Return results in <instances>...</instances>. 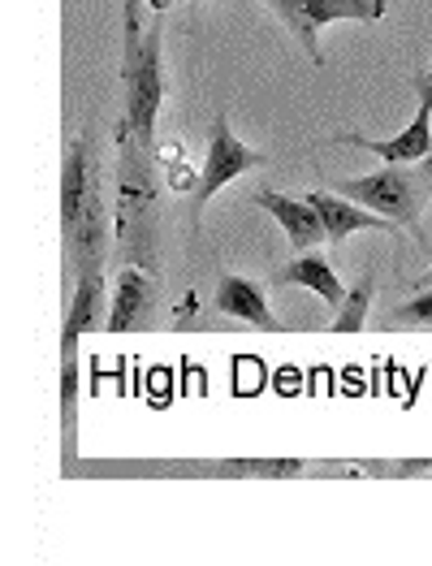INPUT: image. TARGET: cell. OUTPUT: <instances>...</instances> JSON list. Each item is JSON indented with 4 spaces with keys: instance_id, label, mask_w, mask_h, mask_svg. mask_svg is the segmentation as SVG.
<instances>
[{
    "instance_id": "cell-2",
    "label": "cell",
    "mask_w": 432,
    "mask_h": 566,
    "mask_svg": "<svg viewBox=\"0 0 432 566\" xmlns=\"http://www.w3.org/2000/svg\"><path fill=\"white\" fill-rule=\"evenodd\" d=\"M156 151L122 130L117 165V264L156 269Z\"/></svg>"
},
{
    "instance_id": "cell-4",
    "label": "cell",
    "mask_w": 432,
    "mask_h": 566,
    "mask_svg": "<svg viewBox=\"0 0 432 566\" xmlns=\"http://www.w3.org/2000/svg\"><path fill=\"white\" fill-rule=\"evenodd\" d=\"M282 22L289 27V35L303 44L312 65H325L320 52V31L329 22H381L389 13V0H264Z\"/></svg>"
},
{
    "instance_id": "cell-8",
    "label": "cell",
    "mask_w": 432,
    "mask_h": 566,
    "mask_svg": "<svg viewBox=\"0 0 432 566\" xmlns=\"http://www.w3.org/2000/svg\"><path fill=\"white\" fill-rule=\"evenodd\" d=\"M156 307V282L144 264H122L113 282V307H108V333H135L151 325Z\"/></svg>"
},
{
    "instance_id": "cell-5",
    "label": "cell",
    "mask_w": 432,
    "mask_h": 566,
    "mask_svg": "<svg viewBox=\"0 0 432 566\" xmlns=\"http://www.w3.org/2000/svg\"><path fill=\"white\" fill-rule=\"evenodd\" d=\"M260 165H264V156H260L255 147H246V143L230 130V113L217 108V117H212V135H208V156H203V165H199V187H194V195H191L194 230H199V221H203L208 199H212L221 187H230L234 178L251 174V169H260Z\"/></svg>"
},
{
    "instance_id": "cell-11",
    "label": "cell",
    "mask_w": 432,
    "mask_h": 566,
    "mask_svg": "<svg viewBox=\"0 0 432 566\" xmlns=\"http://www.w3.org/2000/svg\"><path fill=\"white\" fill-rule=\"evenodd\" d=\"M307 199L316 203V212H320V221H325V234H329L334 247H341L350 234H363V230L398 234L393 221H384L381 212H372V208H363V203H355V199H346V195H337V190H307Z\"/></svg>"
},
{
    "instance_id": "cell-16",
    "label": "cell",
    "mask_w": 432,
    "mask_h": 566,
    "mask_svg": "<svg viewBox=\"0 0 432 566\" xmlns=\"http://www.w3.org/2000/svg\"><path fill=\"white\" fill-rule=\"evenodd\" d=\"M74 416H78V355L61 350V428H65V459L74 454Z\"/></svg>"
},
{
    "instance_id": "cell-1",
    "label": "cell",
    "mask_w": 432,
    "mask_h": 566,
    "mask_svg": "<svg viewBox=\"0 0 432 566\" xmlns=\"http://www.w3.org/2000/svg\"><path fill=\"white\" fill-rule=\"evenodd\" d=\"M126 44H122V87H126V135L156 151V117L165 104V31L160 22L139 35V0H122Z\"/></svg>"
},
{
    "instance_id": "cell-3",
    "label": "cell",
    "mask_w": 432,
    "mask_h": 566,
    "mask_svg": "<svg viewBox=\"0 0 432 566\" xmlns=\"http://www.w3.org/2000/svg\"><path fill=\"white\" fill-rule=\"evenodd\" d=\"M334 190L381 212L398 230H420V217L432 199L424 169H411V165H389V169L368 174V178H341V182H334Z\"/></svg>"
},
{
    "instance_id": "cell-13",
    "label": "cell",
    "mask_w": 432,
    "mask_h": 566,
    "mask_svg": "<svg viewBox=\"0 0 432 566\" xmlns=\"http://www.w3.org/2000/svg\"><path fill=\"white\" fill-rule=\"evenodd\" d=\"M268 285H273V290H289V285L316 290L329 307H341V303H346V285L337 282V269L325 255H316V251H298L289 264H277Z\"/></svg>"
},
{
    "instance_id": "cell-19",
    "label": "cell",
    "mask_w": 432,
    "mask_h": 566,
    "mask_svg": "<svg viewBox=\"0 0 432 566\" xmlns=\"http://www.w3.org/2000/svg\"><path fill=\"white\" fill-rule=\"evenodd\" d=\"M420 169H424V178H429V187H432V147H429V156L420 160Z\"/></svg>"
},
{
    "instance_id": "cell-14",
    "label": "cell",
    "mask_w": 432,
    "mask_h": 566,
    "mask_svg": "<svg viewBox=\"0 0 432 566\" xmlns=\"http://www.w3.org/2000/svg\"><path fill=\"white\" fill-rule=\"evenodd\" d=\"M65 251H70V260H74V273H83V269H104V251H108V208H104V187L92 190L78 230L65 238Z\"/></svg>"
},
{
    "instance_id": "cell-20",
    "label": "cell",
    "mask_w": 432,
    "mask_h": 566,
    "mask_svg": "<svg viewBox=\"0 0 432 566\" xmlns=\"http://www.w3.org/2000/svg\"><path fill=\"white\" fill-rule=\"evenodd\" d=\"M415 290H432V269L424 273V277H420V285H415Z\"/></svg>"
},
{
    "instance_id": "cell-18",
    "label": "cell",
    "mask_w": 432,
    "mask_h": 566,
    "mask_svg": "<svg viewBox=\"0 0 432 566\" xmlns=\"http://www.w3.org/2000/svg\"><path fill=\"white\" fill-rule=\"evenodd\" d=\"M381 325L384 329H432V290H415V298L398 303Z\"/></svg>"
},
{
    "instance_id": "cell-6",
    "label": "cell",
    "mask_w": 432,
    "mask_h": 566,
    "mask_svg": "<svg viewBox=\"0 0 432 566\" xmlns=\"http://www.w3.org/2000/svg\"><path fill=\"white\" fill-rule=\"evenodd\" d=\"M415 95H420V113L407 130L389 135V139H368V135H334V143H350V147H363L372 156H381L384 165H415L424 160L432 147V74H415Z\"/></svg>"
},
{
    "instance_id": "cell-9",
    "label": "cell",
    "mask_w": 432,
    "mask_h": 566,
    "mask_svg": "<svg viewBox=\"0 0 432 566\" xmlns=\"http://www.w3.org/2000/svg\"><path fill=\"white\" fill-rule=\"evenodd\" d=\"M251 199H255L264 212H273V221L286 230L294 251H316L320 242H329L325 221H320V212H316V203H312L307 195H303V199H289V195H282V190L260 187Z\"/></svg>"
},
{
    "instance_id": "cell-21",
    "label": "cell",
    "mask_w": 432,
    "mask_h": 566,
    "mask_svg": "<svg viewBox=\"0 0 432 566\" xmlns=\"http://www.w3.org/2000/svg\"><path fill=\"white\" fill-rule=\"evenodd\" d=\"M429 74H432V65H429Z\"/></svg>"
},
{
    "instance_id": "cell-10",
    "label": "cell",
    "mask_w": 432,
    "mask_h": 566,
    "mask_svg": "<svg viewBox=\"0 0 432 566\" xmlns=\"http://www.w3.org/2000/svg\"><path fill=\"white\" fill-rule=\"evenodd\" d=\"M99 187L96 165H92V151L87 139L65 143V160H61V234L70 238L78 230L83 212H87V199Z\"/></svg>"
},
{
    "instance_id": "cell-12",
    "label": "cell",
    "mask_w": 432,
    "mask_h": 566,
    "mask_svg": "<svg viewBox=\"0 0 432 566\" xmlns=\"http://www.w3.org/2000/svg\"><path fill=\"white\" fill-rule=\"evenodd\" d=\"M212 307L225 312V316H234V321H242V325H251V329H260V333H286V325L277 321V312H273L268 298H264V285L246 282V277H234V273H225V277L217 282Z\"/></svg>"
},
{
    "instance_id": "cell-17",
    "label": "cell",
    "mask_w": 432,
    "mask_h": 566,
    "mask_svg": "<svg viewBox=\"0 0 432 566\" xmlns=\"http://www.w3.org/2000/svg\"><path fill=\"white\" fill-rule=\"evenodd\" d=\"M156 165H160V174H165V187L194 195V187H199V165L187 160L182 143H165V147H156Z\"/></svg>"
},
{
    "instance_id": "cell-7",
    "label": "cell",
    "mask_w": 432,
    "mask_h": 566,
    "mask_svg": "<svg viewBox=\"0 0 432 566\" xmlns=\"http://www.w3.org/2000/svg\"><path fill=\"white\" fill-rule=\"evenodd\" d=\"M108 307H113V294L104 290V269L74 273L70 312H65V325H61V350H78L83 337L108 333Z\"/></svg>"
},
{
    "instance_id": "cell-15",
    "label": "cell",
    "mask_w": 432,
    "mask_h": 566,
    "mask_svg": "<svg viewBox=\"0 0 432 566\" xmlns=\"http://www.w3.org/2000/svg\"><path fill=\"white\" fill-rule=\"evenodd\" d=\"M372 294H377V269H368L359 282L346 290V303L337 307L329 333H334V337H341V333L368 329V307H372Z\"/></svg>"
}]
</instances>
